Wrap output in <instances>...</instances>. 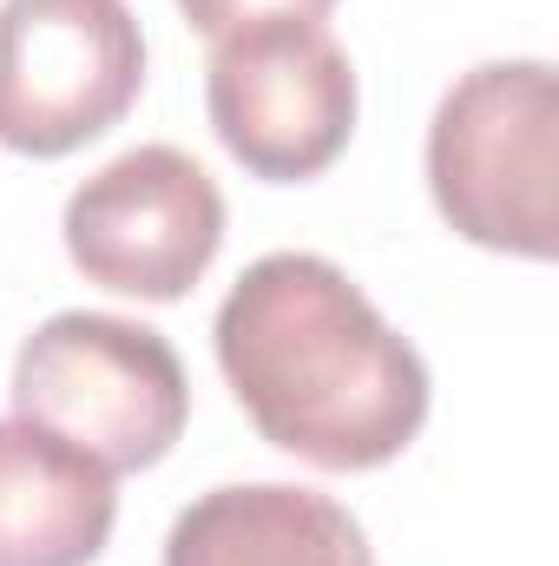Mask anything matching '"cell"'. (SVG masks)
I'll return each mask as SVG.
<instances>
[{"label": "cell", "instance_id": "6da1fadb", "mask_svg": "<svg viewBox=\"0 0 559 566\" xmlns=\"http://www.w3.org/2000/svg\"><path fill=\"white\" fill-rule=\"evenodd\" d=\"M211 336L218 369L257 434L309 468H382L428 422L415 343L395 336L329 258H257L231 283Z\"/></svg>", "mask_w": 559, "mask_h": 566}, {"label": "cell", "instance_id": "7a4b0ae2", "mask_svg": "<svg viewBox=\"0 0 559 566\" xmlns=\"http://www.w3.org/2000/svg\"><path fill=\"white\" fill-rule=\"evenodd\" d=\"M559 80L547 60H487L447 86L428 126V191L487 251L553 258Z\"/></svg>", "mask_w": 559, "mask_h": 566}, {"label": "cell", "instance_id": "3957f363", "mask_svg": "<svg viewBox=\"0 0 559 566\" xmlns=\"http://www.w3.org/2000/svg\"><path fill=\"white\" fill-rule=\"evenodd\" d=\"M13 416L73 441L106 474H139L184 434L191 382L158 329L106 310H60L13 356Z\"/></svg>", "mask_w": 559, "mask_h": 566}, {"label": "cell", "instance_id": "277c9868", "mask_svg": "<svg viewBox=\"0 0 559 566\" xmlns=\"http://www.w3.org/2000/svg\"><path fill=\"white\" fill-rule=\"evenodd\" d=\"M204 106L251 178L296 185L329 171L356 133V66L323 20H257L211 40Z\"/></svg>", "mask_w": 559, "mask_h": 566}, {"label": "cell", "instance_id": "5b68a950", "mask_svg": "<svg viewBox=\"0 0 559 566\" xmlns=\"http://www.w3.org/2000/svg\"><path fill=\"white\" fill-rule=\"evenodd\" d=\"M145 86L126 0H0V145L66 158L113 133Z\"/></svg>", "mask_w": 559, "mask_h": 566}, {"label": "cell", "instance_id": "8992f818", "mask_svg": "<svg viewBox=\"0 0 559 566\" xmlns=\"http://www.w3.org/2000/svg\"><path fill=\"white\" fill-rule=\"evenodd\" d=\"M66 258L80 277L145 303H178L224 244V198L178 145H139L66 198Z\"/></svg>", "mask_w": 559, "mask_h": 566}, {"label": "cell", "instance_id": "52a82bcc", "mask_svg": "<svg viewBox=\"0 0 559 566\" xmlns=\"http://www.w3.org/2000/svg\"><path fill=\"white\" fill-rule=\"evenodd\" d=\"M165 566H376V554L342 501L251 481L198 494L165 534Z\"/></svg>", "mask_w": 559, "mask_h": 566}, {"label": "cell", "instance_id": "ba28073f", "mask_svg": "<svg viewBox=\"0 0 559 566\" xmlns=\"http://www.w3.org/2000/svg\"><path fill=\"white\" fill-rule=\"evenodd\" d=\"M113 474L33 422H0V566H93L113 541Z\"/></svg>", "mask_w": 559, "mask_h": 566}, {"label": "cell", "instance_id": "9c48e42d", "mask_svg": "<svg viewBox=\"0 0 559 566\" xmlns=\"http://www.w3.org/2000/svg\"><path fill=\"white\" fill-rule=\"evenodd\" d=\"M336 0H178V13L204 33V40H224L238 27H257V20H323Z\"/></svg>", "mask_w": 559, "mask_h": 566}]
</instances>
